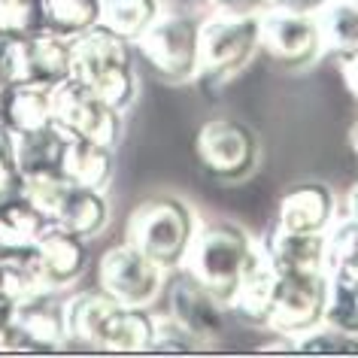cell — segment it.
I'll list each match as a JSON object with an SVG mask.
<instances>
[{
    "label": "cell",
    "mask_w": 358,
    "mask_h": 358,
    "mask_svg": "<svg viewBox=\"0 0 358 358\" xmlns=\"http://www.w3.org/2000/svg\"><path fill=\"white\" fill-rule=\"evenodd\" d=\"M67 346L83 352H149L155 316L146 307L115 301L103 289L64 298Z\"/></svg>",
    "instance_id": "cell-1"
},
{
    "label": "cell",
    "mask_w": 358,
    "mask_h": 358,
    "mask_svg": "<svg viewBox=\"0 0 358 358\" xmlns=\"http://www.w3.org/2000/svg\"><path fill=\"white\" fill-rule=\"evenodd\" d=\"M258 258V240L237 222H207L198 225L185 262V271L198 285H203L213 298L228 303L234 298L240 280Z\"/></svg>",
    "instance_id": "cell-2"
},
{
    "label": "cell",
    "mask_w": 358,
    "mask_h": 358,
    "mask_svg": "<svg viewBox=\"0 0 358 358\" xmlns=\"http://www.w3.org/2000/svg\"><path fill=\"white\" fill-rule=\"evenodd\" d=\"M198 225L201 219L189 201L176 194H152L131 210L124 222V243L140 249L164 271H179Z\"/></svg>",
    "instance_id": "cell-3"
},
{
    "label": "cell",
    "mask_w": 358,
    "mask_h": 358,
    "mask_svg": "<svg viewBox=\"0 0 358 358\" xmlns=\"http://www.w3.org/2000/svg\"><path fill=\"white\" fill-rule=\"evenodd\" d=\"M73 43V79L85 83L94 94H101L115 110L128 113L137 103L140 79L134 67V46L115 37L103 24L79 34Z\"/></svg>",
    "instance_id": "cell-4"
},
{
    "label": "cell",
    "mask_w": 358,
    "mask_h": 358,
    "mask_svg": "<svg viewBox=\"0 0 358 358\" xmlns=\"http://www.w3.org/2000/svg\"><path fill=\"white\" fill-rule=\"evenodd\" d=\"M198 37L201 22L189 13H158V19L134 43V55L161 83L185 85L198 79Z\"/></svg>",
    "instance_id": "cell-5"
},
{
    "label": "cell",
    "mask_w": 358,
    "mask_h": 358,
    "mask_svg": "<svg viewBox=\"0 0 358 358\" xmlns=\"http://www.w3.org/2000/svg\"><path fill=\"white\" fill-rule=\"evenodd\" d=\"M194 158L216 182H243L258 170L262 140L246 122L234 115L207 119L194 134Z\"/></svg>",
    "instance_id": "cell-6"
},
{
    "label": "cell",
    "mask_w": 358,
    "mask_h": 358,
    "mask_svg": "<svg viewBox=\"0 0 358 358\" xmlns=\"http://www.w3.org/2000/svg\"><path fill=\"white\" fill-rule=\"evenodd\" d=\"M258 55V15H219L201 22L198 79L219 85L234 79Z\"/></svg>",
    "instance_id": "cell-7"
},
{
    "label": "cell",
    "mask_w": 358,
    "mask_h": 358,
    "mask_svg": "<svg viewBox=\"0 0 358 358\" xmlns=\"http://www.w3.org/2000/svg\"><path fill=\"white\" fill-rule=\"evenodd\" d=\"M52 124L67 137L97 140L113 149L124 137V113L73 76L52 85Z\"/></svg>",
    "instance_id": "cell-8"
},
{
    "label": "cell",
    "mask_w": 358,
    "mask_h": 358,
    "mask_svg": "<svg viewBox=\"0 0 358 358\" xmlns=\"http://www.w3.org/2000/svg\"><path fill=\"white\" fill-rule=\"evenodd\" d=\"M328 289H331V276L325 267L276 273L273 307L267 328L276 337H301L307 331L319 328L322 316H325Z\"/></svg>",
    "instance_id": "cell-9"
},
{
    "label": "cell",
    "mask_w": 358,
    "mask_h": 358,
    "mask_svg": "<svg viewBox=\"0 0 358 358\" xmlns=\"http://www.w3.org/2000/svg\"><path fill=\"white\" fill-rule=\"evenodd\" d=\"M258 52L285 73L313 67L325 55L316 15L264 10L258 15Z\"/></svg>",
    "instance_id": "cell-10"
},
{
    "label": "cell",
    "mask_w": 358,
    "mask_h": 358,
    "mask_svg": "<svg viewBox=\"0 0 358 358\" xmlns=\"http://www.w3.org/2000/svg\"><path fill=\"white\" fill-rule=\"evenodd\" d=\"M167 271L131 243H115L97 262V289L131 307H149L164 289Z\"/></svg>",
    "instance_id": "cell-11"
},
{
    "label": "cell",
    "mask_w": 358,
    "mask_h": 358,
    "mask_svg": "<svg viewBox=\"0 0 358 358\" xmlns=\"http://www.w3.org/2000/svg\"><path fill=\"white\" fill-rule=\"evenodd\" d=\"M6 64L10 83L52 88L73 73V43L52 31L6 43Z\"/></svg>",
    "instance_id": "cell-12"
},
{
    "label": "cell",
    "mask_w": 358,
    "mask_h": 358,
    "mask_svg": "<svg viewBox=\"0 0 358 358\" xmlns=\"http://www.w3.org/2000/svg\"><path fill=\"white\" fill-rule=\"evenodd\" d=\"M167 313L179 322V325L189 328L203 343V349L216 346L219 337L225 334V316H228L225 303L219 298H213V294L203 289V285L194 282L189 273L179 276L173 282V289H170Z\"/></svg>",
    "instance_id": "cell-13"
},
{
    "label": "cell",
    "mask_w": 358,
    "mask_h": 358,
    "mask_svg": "<svg viewBox=\"0 0 358 358\" xmlns=\"http://www.w3.org/2000/svg\"><path fill=\"white\" fill-rule=\"evenodd\" d=\"M337 219V198L325 182H298L276 203V225L301 234H325Z\"/></svg>",
    "instance_id": "cell-14"
},
{
    "label": "cell",
    "mask_w": 358,
    "mask_h": 358,
    "mask_svg": "<svg viewBox=\"0 0 358 358\" xmlns=\"http://www.w3.org/2000/svg\"><path fill=\"white\" fill-rule=\"evenodd\" d=\"M13 322L28 352H64L70 349L64 301H58V294H37V298L19 301L13 310Z\"/></svg>",
    "instance_id": "cell-15"
},
{
    "label": "cell",
    "mask_w": 358,
    "mask_h": 358,
    "mask_svg": "<svg viewBox=\"0 0 358 358\" xmlns=\"http://www.w3.org/2000/svg\"><path fill=\"white\" fill-rule=\"evenodd\" d=\"M49 225L64 228L83 240H94L110 225V201H106V192L67 182L64 192L58 194V201L49 210Z\"/></svg>",
    "instance_id": "cell-16"
},
{
    "label": "cell",
    "mask_w": 358,
    "mask_h": 358,
    "mask_svg": "<svg viewBox=\"0 0 358 358\" xmlns=\"http://www.w3.org/2000/svg\"><path fill=\"white\" fill-rule=\"evenodd\" d=\"M258 252L276 273L316 271V267H325V234H301L273 222L258 240Z\"/></svg>",
    "instance_id": "cell-17"
},
{
    "label": "cell",
    "mask_w": 358,
    "mask_h": 358,
    "mask_svg": "<svg viewBox=\"0 0 358 358\" xmlns=\"http://www.w3.org/2000/svg\"><path fill=\"white\" fill-rule=\"evenodd\" d=\"M67 137V134H64ZM115 173V149L97 140L67 137L64 155H61V176L73 185L106 192Z\"/></svg>",
    "instance_id": "cell-18"
},
{
    "label": "cell",
    "mask_w": 358,
    "mask_h": 358,
    "mask_svg": "<svg viewBox=\"0 0 358 358\" xmlns=\"http://www.w3.org/2000/svg\"><path fill=\"white\" fill-rule=\"evenodd\" d=\"M49 219L40 207L24 198L0 203V262H15L34 252L40 237L46 234Z\"/></svg>",
    "instance_id": "cell-19"
},
{
    "label": "cell",
    "mask_w": 358,
    "mask_h": 358,
    "mask_svg": "<svg viewBox=\"0 0 358 358\" xmlns=\"http://www.w3.org/2000/svg\"><path fill=\"white\" fill-rule=\"evenodd\" d=\"M273 289H276V271L258 252V258L249 264V271L240 280L234 298L225 303L228 316H234L249 328H267L273 307Z\"/></svg>",
    "instance_id": "cell-20"
},
{
    "label": "cell",
    "mask_w": 358,
    "mask_h": 358,
    "mask_svg": "<svg viewBox=\"0 0 358 358\" xmlns=\"http://www.w3.org/2000/svg\"><path fill=\"white\" fill-rule=\"evenodd\" d=\"M0 122L15 137L52 124V88L10 83L0 92Z\"/></svg>",
    "instance_id": "cell-21"
},
{
    "label": "cell",
    "mask_w": 358,
    "mask_h": 358,
    "mask_svg": "<svg viewBox=\"0 0 358 358\" xmlns=\"http://www.w3.org/2000/svg\"><path fill=\"white\" fill-rule=\"evenodd\" d=\"M322 46L337 61L358 55V0H328L316 13Z\"/></svg>",
    "instance_id": "cell-22"
},
{
    "label": "cell",
    "mask_w": 358,
    "mask_h": 358,
    "mask_svg": "<svg viewBox=\"0 0 358 358\" xmlns=\"http://www.w3.org/2000/svg\"><path fill=\"white\" fill-rule=\"evenodd\" d=\"M64 134L55 124L31 134H19L15 137V155H19V167L24 179L31 176H46L61 173V155H64Z\"/></svg>",
    "instance_id": "cell-23"
},
{
    "label": "cell",
    "mask_w": 358,
    "mask_h": 358,
    "mask_svg": "<svg viewBox=\"0 0 358 358\" xmlns=\"http://www.w3.org/2000/svg\"><path fill=\"white\" fill-rule=\"evenodd\" d=\"M325 271L331 280L358 285V219L337 216L325 231Z\"/></svg>",
    "instance_id": "cell-24"
},
{
    "label": "cell",
    "mask_w": 358,
    "mask_h": 358,
    "mask_svg": "<svg viewBox=\"0 0 358 358\" xmlns=\"http://www.w3.org/2000/svg\"><path fill=\"white\" fill-rule=\"evenodd\" d=\"M161 0H101V24L131 46L158 19Z\"/></svg>",
    "instance_id": "cell-25"
},
{
    "label": "cell",
    "mask_w": 358,
    "mask_h": 358,
    "mask_svg": "<svg viewBox=\"0 0 358 358\" xmlns=\"http://www.w3.org/2000/svg\"><path fill=\"white\" fill-rule=\"evenodd\" d=\"M46 31L73 40L101 24V0H43Z\"/></svg>",
    "instance_id": "cell-26"
},
{
    "label": "cell",
    "mask_w": 358,
    "mask_h": 358,
    "mask_svg": "<svg viewBox=\"0 0 358 358\" xmlns=\"http://www.w3.org/2000/svg\"><path fill=\"white\" fill-rule=\"evenodd\" d=\"M46 31L43 0H0V40L15 43Z\"/></svg>",
    "instance_id": "cell-27"
},
{
    "label": "cell",
    "mask_w": 358,
    "mask_h": 358,
    "mask_svg": "<svg viewBox=\"0 0 358 358\" xmlns=\"http://www.w3.org/2000/svg\"><path fill=\"white\" fill-rule=\"evenodd\" d=\"M322 325L334 328V331H340V334L358 337V285L355 282L331 280Z\"/></svg>",
    "instance_id": "cell-28"
},
{
    "label": "cell",
    "mask_w": 358,
    "mask_h": 358,
    "mask_svg": "<svg viewBox=\"0 0 358 358\" xmlns=\"http://www.w3.org/2000/svg\"><path fill=\"white\" fill-rule=\"evenodd\" d=\"M24 194V173L15 155V134L0 122V203H10Z\"/></svg>",
    "instance_id": "cell-29"
},
{
    "label": "cell",
    "mask_w": 358,
    "mask_h": 358,
    "mask_svg": "<svg viewBox=\"0 0 358 358\" xmlns=\"http://www.w3.org/2000/svg\"><path fill=\"white\" fill-rule=\"evenodd\" d=\"M203 343L185 325L170 316H155V331H152L149 352H201Z\"/></svg>",
    "instance_id": "cell-30"
},
{
    "label": "cell",
    "mask_w": 358,
    "mask_h": 358,
    "mask_svg": "<svg viewBox=\"0 0 358 358\" xmlns=\"http://www.w3.org/2000/svg\"><path fill=\"white\" fill-rule=\"evenodd\" d=\"M292 349L294 352H358V337H349V334H340V331L328 328V325H319L307 331L301 337H292Z\"/></svg>",
    "instance_id": "cell-31"
},
{
    "label": "cell",
    "mask_w": 358,
    "mask_h": 358,
    "mask_svg": "<svg viewBox=\"0 0 358 358\" xmlns=\"http://www.w3.org/2000/svg\"><path fill=\"white\" fill-rule=\"evenodd\" d=\"M203 6L219 15H262L267 10L264 0H203Z\"/></svg>",
    "instance_id": "cell-32"
},
{
    "label": "cell",
    "mask_w": 358,
    "mask_h": 358,
    "mask_svg": "<svg viewBox=\"0 0 358 358\" xmlns=\"http://www.w3.org/2000/svg\"><path fill=\"white\" fill-rule=\"evenodd\" d=\"M267 10H285V13H303V15H316L328 0H264Z\"/></svg>",
    "instance_id": "cell-33"
},
{
    "label": "cell",
    "mask_w": 358,
    "mask_h": 358,
    "mask_svg": "<svg viewBox=\"0 0 358 358\" xmlns=\"http://www.w3.org/2000/svg\"><path fill=\"white\" fill-rule=\"evenodd\" d=\"M340 79H343V88H346L349 101H352L355 110H358V55L340 61Z\"/></svg>",
    "instance_id": "cell-34"
},
{
    "label": "cell",
    "mask_w": 358,
    "mask_h": 358,
    "mask_svg": "<svg viewBox=\"0 0 358 358\" xmlns=\"http://www.w3.org/2000/svg\"><path fill=\"white\" fill-rule=\"evenodd\" d=\"M343 210L349 219H358V179L346 189V198H343Z\"/></svg>",
    "instance_id": "cell-35"
},
{
    "label": "cell",
    "mask_w": 358,
    "mask_h": 358,
    "mask_svg": "<svg viewBox=\"0 0 358 358\" xmlns=\"http://www.w3.org/2000/svg\"><path fill=\"white\" fill-rule=\"evenodd\" d=\"M10 85V64H6V43L0 40V92Z\"/></svg>",
    "instance_id": "cell-36"
},
{
    "label": "cell",
    "mask_w": 358,
    "mask_h": 358,
    "mask_svg": "<svg viewBox=\"0 0 358 358\" xmlns=\"http://www.w3.org/2000/svg\"><path fill=\"white\" fill-rule=\"evenodd\" d=\"M346 137H349V149H352V152H355V158H358V122L352 124V128H349Z\"/></svg>",
    "instance_id": "cell-37"
},
{
    "label": "cell",
    "mask_w": 358,
    "mask_h": 358,
    "mask_svg": "<svg viewBox=\"0 0 358 358\" xmlns=\"http://www.w3.org/2000/svg\"><path fill=\"white\" fill-rule=\"evenodd\" d=\"M0 294H6V285H3V262H0Z\"/></svg>",
    "instance_id": "cell-38"
}]
</instances>
